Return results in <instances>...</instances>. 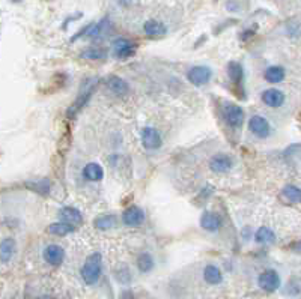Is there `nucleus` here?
I'll list each match as a JSON object with an SVG mask.
<instances>
[{"instance_id": "nucleus-13", "label": "nucleus", "mask_w": 301, "mask_h": 299, "mask_svg": "<svg viewBox=\"0 0 301 299\" xmlns=\"http://www.w3.org/2000/svg\"><path fill=\"white\" fill-rule=\"evenodd\" d=\"M15 250H17L15 239H12V238H5L2 242H0V262L8 263V262L14 257Z\"/></svg>"}, {"instance_id": "nucleus-12", "label": "nucleus", "mask_w": 301, "mask_h": 299, "mask_svg": "<svg viewBox=\"0 0 301 299\" xmlns=\"http://www.w3.org/2000/svg\"><path fill=\"white\" fill-rule=\"evenodd\" d=\"M232 166H233V163H232L230 157L225 155V154H219V155L213 157L210 161V169L214 173H226L232 169Z\"/></svg>"}, {"instance_id": "nucleus-28", "label": "nucleus", "mask_w": 301, "mask_h": 299, "mask_svg": "<svg viewBox=\"0 0 301 299\" xmlns=\"http://www.w3.org/2000/svg\"><path fill=\"white\" fill-rule=\"evenodd\" d=\"M26 186H29L35 192H41V194H47L50 191V182H48V179H41V180H36V182H29V183H26Z\"/></svg>"}, {"instance_id": "nucleus-27", "label": "nucleus", "mask_w": 301, "mask_h": 299, "mask_svg": "<svg viewBox=\"0 0 301 299\" xmlns=\"http://www.w3.org/2000/svg\"><path fill=\"white\" fill-rule=\"evenodd\" d=\"M227 72H229V77H230L232 81H235L236 84L241 83V80H242V66L238 62H230L229 66H227Z\"/></svg>"}, {"instance_id": "nucleus-14", "label": "nucleus", "mask_w": 301, "mask_h": 299, "mask_svg": "<svg viewBox=\"0 0 301 299\" xmlns=\"http://www.w3.org/2000/svg\"><path fill=\"white\" fill-rule=\"evenodd\" d=\"M83 178L89 182H99L104 178V169L98 163H89L83 169Z\"/></svg>"}, {"instance_id": "nucleus-25", "label": "nucleus", "mask_w": 301, "mask_h": 299, "mask_svg": "<svg viewBox=\"0 0 301 299\" xmlns=\"http://www.w3.org/2000/svg\"><path fill=\"white\" fill-rule=\"evenodd\" d=\"M115 224H116V220L113 215H103L95 220V227L99 230H109V229L115 227Z\"/></svg>"}, {"instance_id": "nucleus-20", "label": "nucleus", "mask_w": 301, "mask_h": 299, "mask_svg": "<svg viewBox=\"0 0 301 299\" xmlns=\"http://www.w3.org/2000/svg\"><path fill=\"white\" fill-rule=\"evenodd\" d=\"M282 195L291 203H301V188L295 185H286L282 191Z\"/></svg>"}, {"instance_id": "nucleus-17", "label": "nucleus", "mask_w": 301, "mask_h": 299, "mask_svg": "<svg viewBox=\"0 0 301 299\" xmlns=\"http://www.w3.org/2000/svg\"><path fill=\"white\" fill-rule=\"evenodd\" d=\"M220 224H222L220 218L213 212H205L202 215V218H200V226H202V229L207 232H211V233L217 232L220 229Z\"/></svg>"}, {"instance_id": "nucleus-16", "label": "nucleus", "mask_w": 301, "mask_h": 299, "mask_svg": "<svg viewBox=\"0 0 301 299\" xmlns=\"http://www.w3.org/2000/svg\"><path fill=\"white\" fill-rule=\"evenodd\" d=\"M61 218H62L64 223L71 224V226H78V224L81 223V220H83L81 212H80L78 209H75V208H70V206L61 209Z\"/></svg>"}, {"instance_id": "nucleus-4", "label": "nucleus", "mask_w": 301, "mask_h": 299, "mask_svg": "<svg viewBox=\"0 0 301 299\" xmlns=\"http://www.w3.org/2000/svg\"><path fill=\"white\" fill-rule=\"evenodd\" d=\"M248 129L258 138H267L271 132L270 122L264 116H258V115L248 120Z\"/></svg>"}, {"instance_id": "nucleus-1", "label": "nucleus", "mask_w": 301, "mask_h": 299, "mask_svg": "<svg viewBox=\"0 0 301 299\" xmlns=\"http://www.w3.org/2000/svg\"><path fill=\"white\" fill-rule=\"evenodd\" d=\"M103 257L99 253H93L90 254L84 265L81 266V278L87 286H93L98 283L99 277H101V271H103Z\"/></svg>"}, {"instance_id": "nucleus-6", "label": "nucleus", "mask_w": 301, "mask_h": 299, "mask_svg": "<svg viewBox=\"0 0 301 299\" xmlns=\"http://www.w3.org/2000/svg\"><path fill=\"white\" fill-rule=\"evenodd\" d=\"M136 48L137 45L127 39V38H118L115 42H113V53L115 56H118L119 59H127V58H131L134 53H136Z\"/></svg>"}, {"instance_id": "nucleus-21", "label": "nucleus", "mask_w": 301, "mask_h": 299, "mask_svg": "<svg viewBox=\"0 0 301 299\" xmlns=\"http://www.w3.org/2000/svg\"><path fill=\"white\" fill-rule=\"evenodd\" d=\"M74 230H75L74 226L67 224V223H64V221L55 223V224H52V226L48 227V232L52 233V235H56V236H67V235L73 233Z\"/></svg>"}, {"instance_id": "nucleus-3", "label": "nucleus", "mask_w": 301, "mask_h": 299, "mask_svg": "<svg viewBox=\"0 0 301 299\" xmlns=\"http://www.w3.org/2000/svg\"><path fill=\"white\" fill-rule=\"evenodd\" d=\"M187 78L194 86H204V84H207L213 78V71H211V68L204 66V65L194 66V68H191L188 71Z\"/></svg>"}, {"instance_id": "nucleus-18", "label": "nucleus", "mask_w": 301, "mask_h": 299, "mask_svg": "<svg viewBox=\"0 0 301 299\" xmlns=\"http://www.w3.org/2000/svg\"><path fill=\"white\" fill-rule=\"evenodd\" d=\"M143 30H145V33H146L148 36H152V38L163 36V35H166V32H167L166 26H164L163 23H160V21H155V20L146 21L145 26H143Z\"/></svg>"}, {"instance_id": "nucleus-11", "label": "nucleus", "mask_w": 301, "mask_h": 299, "mask_svg": "<svg viewBox=\"0 0 301 299\" xmlns=\"http://www.w3.org/2000/svg\"><path fill=\"white\" fill-rule=\"evenodd\" d=\"M262 101L268 107L277 109V107H280L285 103V95H283L282 90L271 87V89H267V90L262 92Z\"/></svg>"}, {"instance_id": "nucleus-2", "label": "nucleus", "mask_w": 301, "mask_h": 299, "mask_svg": "<svg viewBox=\"0 0 301 299\" xmlns=\"http://www.w3.org/2000/svg\"><path fill=\"white\" fill-rule=\"evenodd\" d=\"M223 116L232 128H238L244 122V110L238 104L226 103L223 107Z\"/></svg>"}, {"instance_id": "nucleus-24", "label": "nucleus", "mask_w": 301, "mask_h": 299, "mask_svg": "<svg viewBox=\"0 0 301 299\" xmlns=\"http://www.w3.org/2000/svg\"><path fill=\"white\" fill-rule=\"evenodd\" d=\"M255 238H256V240L259 243H271V242H274L276 235L268 227H259L258 232H256V235H255Z\"/></svg>"}, {"instance_id": "nucleus-7", "label": "nucleus", "mask_w": 301, "mask_h": 299, "mask_svg": "<svg viewBox=\"0 0 301 299\" xmlns=\"http://www.w3.org/2000/svg\"><path fill=\"white\" fill-rule=\"evenodd\" d=\"M65 257V251L64 248L58 243H52V245H47L45 250H44V260L53 266H58L64 262Z\"/></svg>"}, {"instance_id": "nucleus-10", "label": "nucleus", "mask_w": 301, "mask_h": 299, "mask_svg": "<svg viewBox=\"0 0 301 299\" xmlns=\"http://www.w3.org/2000/svg\"><path fill=\"white\" fill-rule=\"evenodd\" d=\"M142 141L148 149H158L161 146V135L155 128L146 126L142 131Z\"/></svg>"}, {"instance_id": "nucleus-29", "label": "nucleus", "mask_w": 301, "mask_h": 299, "mask_svg": "<svg viewBox=\"0 0 301 299\" xmlns=\"http://www.w3.org/2000/svg\"><path fill=\"white\" fill-rule=\"evenodd\" d=\"M36 299H55L53 296H48V295H42V296H38Z\"/></svg>"}, {"instance_id": "nucleus-9", "label": "nucleus", "mask_w": 301, "mask_h": 299, "mask_svg": "<svg viewBox=\"0 0 301 299\" xmlns=\"http://www.w3.org/2000/svg\"><path fill=\"white\" fill-rule=\"evenodd\" d=\"M122 220H124V224L130 227H137L145 221V212L139 206H130L124 211Z\"/></svg>"}, {"instance_id": "nucleus-19", "label": "nucleus", "mask_w": 301, "mask_h": 299, "mask_svg": "<svg viewBox=\"0 0 301 299\" xmlns=\"http://www.w3.org/2000/svg\"><path fill=\"white\" fill-rule=\"evenodd\" d=\"M204 278L208 284H220L222 280H223V275H222V271L216 266V265H208L205 266L204 269Z\"/></svg>"}, {"instance_id": "nucleus-8", "label": "nucleus", "mask_w": 301, "mask_h": 299, "mask_svg": "<svg viewBox=\"0 0 301 299\" xmlns=\"http://www.w3.org/2000/svg\"><path fill=\"white\" fill-rule=\"evenodd\" d=\"M92 93H93V84H86V86L81 89L78 98L73 103V106H71L70 110H68V116H70V118L75 116V115L86 106V103L89 101V98H90Z\"/></svg>"}, {"instance_id": "nucleus-22", "label": "nucleus", "mask_w": 301, "mask_h": 299, "mask_svg": "<svg viewBox=\"0 0 301 299\" xmlns=\"http://www.w3.org/2000/svg\"><path fill=\"white\" fill-rule=\"evenodd\" d=\"M137 268H139V271L143 272V274L149 272L150 269L154 268V259H152V256L148 254V253H142V254L137 257Z\"/></svg>"}, {"instance_id": "nucleus-15", "label": "nucleus", "mask_w": 301, "mask_h": 299, "mask_svg": "<svg viewBox=\"0 0 301 299\" xmlns=\"http://www.w3.org/2000/svg\"><path fill=\"white\" fill-rule=\"evenodd\" d=\"M106 84H107V87H109L115 95L124 96V95H127V92H128V84H127V81L122 80V78L118 77V75L109 77V78L106 80Z\"/></svg>"}, {"instance_id": "nucleus-23", "label": "nucleus", "mask_w": 301, "mask_h": 299, "mask_svg": "<svg viewBox=\"0 0 301 299\" xmlns=\"http://www.w3.org/2000/svg\"><path fill=\"white\" fill-rule=\"evenodd\" d=\"M285 78V69L282 66H270L265 71V80L270 83H280Z\"/></svg>"}, {"instance_id": "nucleus-26", "label": "nucleus", "mask_w": 301, "mask_h": 299, "mask_svg": "<svg viewBox=\"0 0 301 299\" xmlns=\"http://www.w3.org/2000/svg\"><path fill=\"white\" fill-rule=\"evenodd\" d=\"M107 56V53L104 52L103 48H89L86 52L81 53L83 59H89V60H99V59H104Z\"/></svg>"}, {"instance_id": "nucleus-5", "label": "nucleus", "mask_w": 301, "mask_h": 299, "mask_svg": "<svg viewBox=\"0 0 301 299\" xmlns=\"http://www.w3.org/2000/svg\"><path fill=\"white\" fill-rule=\"evenodd\" d=\"M259 287L265 292H276L280 287V277L274 269L264 271L258 278Z\"/></svg>"}]
</instances>
